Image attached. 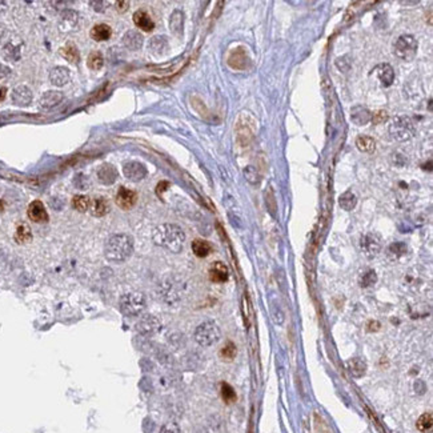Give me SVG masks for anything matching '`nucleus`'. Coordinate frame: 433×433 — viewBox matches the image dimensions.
Instances as JSON below:
<instances>
[{
  "instance_id": "5701e85b",
  "label": "nucleus",
  "mask_w": 433,
  "mask_h": 433,
  "mask_svg": "<svg viewBox=\"0 0 433 433\" xmlns=\"http://www.w3.org/2000/svg\"><path fill=\"white\" fill-rule=\"evenodd\" d=\"M60 55L67 62L72 63V64H78L80 62V53H79L78 47L73 43H68L64 47L60 48Z\"/></svg>"
},
{
  "instance_id": "4c0bfd02",
  "label": "nucleus",
  "mask_w": 433,
  "mask_h": 433,
  "mask_svg": "<svg viewBox=\"0 0 433 433\" xmlns=\"http://www.w3.org/2000/svg\"><path fill=\"white\" fill-rule=\"evenodd\" d=\"M220 356H221L223 359H225V360H232V359L236 356L235 344L231 343V341H228V343L221 348V350H220Z\"/></svg>"
},
{
  "instance_id": "473e14b6",
  "label": "nucleus",
  "mask_w": 433,
  "mask_h": 433,
  "mask_svg": "<svg viewBox=\"0 0 433 433\" xmlns=\"http://www.w3.org/2000/svg\"><path fill=\"white\" fill-rule=\"evenodd\" d=\"M103 64H104V59H103L101 53L98 52V51L89 53L88 59H87V66H88L89 69L99 71L100 68L103 67Z\"/></svg>"
},
{
  "instance_id": "423d86ee",
  "label": "nucleus",
  "mask_w": 433,
  "mask_h": 433,
  "mask_svg": "<svg viewBox=\"0 0 433 433\" xmlns=\"http://www.w3.org/2000/svg\"><path fill=\"white\" fill-rule=\"evenodd\" d=\"M120 311L125 316H139L144 308H146V298L140 292H131L125 293L120 299Z\"/></svg>"
},
{
  "instance_id": "49530a36",
  "label": "nucleus",
  "mask_w": 433,
  "mask_h": 433,
  "mask_svg": "<svg viewBox=\"0 0 433 433\" xmlns=\"http://www.w3.org/2000/svg\"><path fill=\"white\" fill-rule=\"evenodd\" d=\"M4 35V27L0 24V40H1V37Z\"/></svg>"
},
{
  "instance_id": "1a4fd4ad",
  "label": "nucleus",
  "mask_w": 433,
  "mask_h": 433,
  "mask_svg": "<svg viewBox=\"0 0 433 433\" xmlns=\"http://www.w3.org/2000/svg\"><path fill=\"white\" fill-rule=\"evenodd\" d=\"M115 201L121 209H131L137 201V193L128 188L120 187L116 193Z\"/></svg>"
},
{
  "instance_id": "c9c22d12",
  "label": "nucleus",
  "mask_w": 433,
  "mask_h": 433,
  "mask_svg": "<svg viewBox=\"0 0 433 433\" xmlns=\"http://www.w3.org/2000/svg\"><path fill=\"white\" fill-rule=\"evenodd\" d=\"M221 399L225 404H232L236 401V392L228 383H223L221 384Z\"/></svg>"
},
{
  "instance_id": "79ce46f5",
  "label": "nucleus",
  "mask_w": 433,
  "mask_h": 433,
  "mask_svg": "<svg viewBox=\"0 0 433 433\" xmlns=\"http://www.w3.org/2000/svg\"><path fill=\"white\" fill-rule=\"evenodd\" d=\"M160 433H180V428L176 423H167L166 425H163V428L160 429Z\"/></svg>"
},
{
  "instance_id": "58836bf2",
  "label": "nucleus",
  "mask_w": 433,
  "mask_h": 433,
  "mask_svg": "<svg viewBox=\"0 0 433 433\" xmlns=\"http://www.w3.org/2000/svg\"><path fill=\"white\" fill-rule=\"evenodd\" d=\"M3 53H4V56L8 60H12V62H16V60H19L20 59V52H19V50L16 47H14L11 43H8L7 46L4 47L3 50Z\"/></svg>"
},
{
  "instance_id": "72a5a7b5",
  "label": "nucleus",
  "mask_w": 433,
  "mask_h": 433,
  "mask_svg": "<svg viewBox=\"0 0 433 433\" xmlns=\"http://www.w3.org/2000/svg\"><path fill=\"white\" fill-rule=\"evenodd\" d=\"M73 208L79 211V212H85L88 211L89 205H91V199L85 195H76L72 200Z\"/></svg>"
},
{
  "instance_id": "dca6fc26",
  "label": "nucleus",
  "mask_w": 433,
  "mask_h": 433,
  "mask_svg": "<svg viewBox=\"0 0 433 433\" xmlns=\"http://www.w3.org/2000/svg\"><path fill=\"white\" fill-rule=\"evenodd\" d=\"M98 179H99L100 183L111 185V184L115 183L116 179H117V169L110 163H105L103 166H100V168L98 169Z\"/></svg>"
},
{
  "instance_id": "bb28decb",
  "label": "nucleus",
  "mask_w": 433,
  "mask_h": 433,
  "mask_svg": "<svg viewBox=\"0 0 433 433\" xmlns=\"http://www.w3.org/2000/svg\"><path fill=\"white\" fill-rule=\"evenodd\" d=\"M32 240L31 228L26 223H20L17 225L15 232V241L17 244H26Z\"/></svg>"
},
{
  "instance_id": "4be33fe9",
  "label": "nucleus",
  "mask_w": 433,
  "mask_h": 433,
  "mask_svg": "<svg viewBox=\"0 0 433 433\" xmlns=\"http://www.w3.org/2000/svg\"><path fill=\"white\" fill-rule=\"evenodd\" d=\"M112 35V30L108 24H96V26L91 30V37L94 39L95 42H105L108 40Z\"/></svg>"
},
{
  "instance_id": "39448f33",
  "label": "nucleus",
  "mask_w": 433,
  "mask_h": 433,
  "mask_svg": "<svg viewBox=\"0 0 433 433\" xmlns=\"http://www.w3.org/2000/svg\"><path fill=\"white\" fill-rule=\"evenodd\" d=\"M417 40L412 35H401L393 44V51L397 58L404 62H412L417 55Z\"/></svg>"
},
{
  "instance_id": "ddd939ff",
  "label": "nucleus",
  "mask_w": 433,
  "mask_h": 433,
  "mask_svg": "<svg viewBox=\"0 0 433 433\" xmlns=\"http://www.w3.org/2000/svg\"><path fill=\"white\" fill-rule=\"evenodd\" d=\"M209 280L214 283H225L230 277V271L221 261H215L212 266H209Z\"/></svg>"
},
{
  "instance_id": "7c9ffc66",
  "label": "nucleus",
  "mask_w": 433,
  "mask_h": 433,
  "mask_svg": "<svg viewBox=\"0 0 433 433\" xmlns=\"http://www.w3.org/2000/svg\"><path fill=\"white\" fill-rule=\"evenodd\" d=\"M348 369L355 377H361V376L366 375V364L364 363V360H361L359 357H355V359L348 361Z\"/></svg>"
},
{
  "instance_id": "c03bdc74",
  "label": "nucleus",
  "mask_w": 433,
  "mask_h": 433,
  "mask_svg": "<svg viewBox=\"0 0 433 433\" xmlns=\"http://www.w3.org/2000/svg\"><path fill=\"white\" fill-rule=\"evenodd\" d=\"M10 68L5 67V66H0V79L5 78V76H8L10 75Z\"/></svg>"
},
{
  "instance_id": "20e7f679",
  "label": "nucleus",
  "mask_w": 433,
  "mask_h": 433,
  "mask_svg": "<svg viewBox=\"0 0 433 433\" xmlns=\"http://www.w3.org/2000/svg\"><path fill=\"white\" fill-rule=\"evenodd\" d=\"M389 133L397 141H408L416 133V127L411 117L396 116L389 124Z\"/></svg>"
},
{
  "instance_id": "ea45409f",
  "label": "nucleus",
  "mask_w": 433,
  "mask_h": 433,
  "mask_svg": "<svg viewBox=\"0 0 433 433\" xmlns=\"http://www.w3.org/2000/svg\"><path fill=\"white\" fill-rule=\"evenodd\" d=\"M244 175H246L247 180L250 184H257L260 182V175H259V172L253 167H250V166L244 169Z\"/></svg>"
},
{
  "instance_id": "4468645a",
  "label": "nucleus",
  "mask_w": 433,
  "mask_h": 433,
  "mask_svg": "<svg viewBox=\"0 0 433 433\" xmlns=\"http://www.w3.org/2000/svg\"><path fill=\"white\" fill-rule=\"evenodd\" d=\"M12 101L19 107H27L32 101V91L26 85H19L12 92Z\"/></svg>"
},
{
  "instance_id": "f257e3e1",
  "label": "nucleus",
  "mask_w": 433,
  "mask_h": 433,
  "mask_svg": "<svg viewBox=\"0 0 433 433\" xmlns=\"http://www.w3.org/2000/svg\"><path fill=\"white\" fill-rule=\"evenodd\" d=\"M152 240L156 246L166 248L169 252L179 253L182 252L185 241L184 231L176 224L157 225L152 232Z\"/></svg>"
},
{
  "instance_id": "f03ea898",
  "label": "nucleus",
  "mask_w": 433,
  "mask_h": 433,
  "mask_svg": "<svg viewBox=\"0 0 433 433\" xmlns=\"http://www.w3.org/2000/svg\"><path fill=\"white\" fill-rule=\"evenodd\" d=\"M133 252V240L125 233L111 236L105 244V257L110 261L121 263L125 261Z\"/></svg>"
},
{
  "instance_id": "37998d69",
  "label": "nucleus",
  "mask_w": 433,
  "mask_h": 433,
  "mask_svg": "<svg viewBox=\"0 0 433 433\" xmlns=\"http://www.w3.org/2000/svg\"><path fill=\"white\" fill-rule=\"evenodd\" d=\"M128 7H130L128 1H117L116 3V10L119 11V12H125V11L128 10Z\"/></svg>"
},
{
  "instance_id": "9d476101",
  "label": "nucleus",
  "mask_w": 433,
  "mask_h": 433,
  "mask_svg": "<svg viewBox=\"0 0 433 433\" xmlns=\"http://www.w3.org/2000/svg\"><path fill=\"white\" fill-rule=\"evenodd\" d=\"M373 73L376 75V78L379 79V82H380L383 87H389L395 82V71H393V68L388 63L379 64L373 69Z\"/></svg>"
},
{
  "instance_id": "e433bc0d",
  "label": "nucleus",
  "mask_w": 433,
  "mask_h": 433,
  "mask_svg": "<svg viewBox=\"0 0 433 433\" xmlns=\"http://www.w3.org/2000/svg\"><path fill=\"white\" fill-rule=\"evenodd\" d=\"M376 282H377V276H376L375 271L369 269V271H366V273L361 276L360 285L363 288H369L372 287L373 284H376Z\"/></svg>"
},
{
  "instance_id": "2eb2a0df",
  "label": "nucleus",
  "mask_w": 433,
  "mask_h": 433,
  "mask_svg": "<svg viewBox=\"0 0 433 433\" xmlns=\"http://www.w3.org/2000/svg\"><path fill=\"white\" fill-rule=\"evenodd\" d=\"M372 115L373 114L371 111L363 105H355L353 108H350V120L356 125L368 124L369 121H372Z\"/></svg>"
},
{
  "instance_id": "a211bd4d",
  "label": "nucleus",
  "mask_w": 433,
  "mask_h": 433,
  "mask_svg": "<svg viewBox=\"0 0 433 433\" xmlns=\"http://www.w3.org/2000/svg\"><path fill=\"white\" fill-rule=\"evenodd\" d=\"M133 23H135V26L137 28H140V30L146 32H151L155 28V23L151 19V16L144 10L136 11L133 14Z\"/></svg>"
},
{
  "instance_id": "2f4dec72",
  "label": "nucleus",
  "mask_w": 433,
  "mask_h": 433,
  "mask_svg": "<svg viewBox=\"0 0 433 433\" xmlns=\"http://www.w3.org/2000/svg\"><path fill=\"white\" fill-rule=\"evenodd\" d=\"M150 50L152 52L156 53V55H163L168 50V43L166 40V37L163 36H155L152 37V40L150 42Z\"/></svg>"
},
{
  "instance_id": "a18cd8bd",
  "label": "nucleus",
  "mask_w": 433,
  "mask_h": 433,
  "mask_svg": "<svg viewBox=\"0 0 433 433\" xmlns=\"http://www.w3.org/2000/svg\"><path fill=\"white\" fill-rule=\"evenodd\" d=\"M5 96H7V88L0 85V101H3L5 99Z\"/></svg>"
},
{
  "instance_id": "cd10ccee",
  "label": "nucleus",
  "mask_w": 433,
  "mask_h": 433,
  "mask_svg": "<svg viewBox=\"0 0 433 433\" xmlns=\"http://www.w3.org/2000/svg\"><path fill=\"white\" fill-rule=\"evenodd\" d=\"M407 246L404 243H393L391 246L388 247L386 250V256L391 259L392 261H396L399 259H401L402 256L407 253Z\"/></svg>"
},
{
  "instance_id": "a878e982",
  "label": "nucleus",
  "mask_w": 433,
  "mask_h": 433,
  "mask_svg": "<svg viewBox=\"0 0 433 433\" xmlns=\"http://www.w3.org/2000/svg\"><path fill=\"white\" fill-rule=\"evenodd\" d=\"M192 250L195 255L198 257H207V256L212 252V246L211 243H208L207 240H203V239H196V240L192 241Z\"/></svg>"
},
{
  "instance_id": "c85d7f7f",
  "label": "nucleus",
  "mask_w": 433,
  "mask_h": 433,
  "mask_svg": "<svg viewBox=\"0 0 433 433\" xmlns=\"http://www.w3.org/2000/svg\"><path fill=\"white\" fill-rule=\"evenodd\" d=\"M356 147H357L359 151L371 153V152L375 151L376 141L373 140V137H371V136H366V135L359 136V137L356 139Z\"/></svg>"
},
{
  "instance_id": "f704fd0d",
  "label": "nucleus",
  "mask_w": 433,
  "mask_h": 433,
  "mask_svg": "<svg viewBox=\"0 0 433 433\" xmlns=\"http://www.w3.org/2000/svg\"><path fill=\"white\" fill-rule=\"evenodd\" d=\"M432 425H433V418H432V413L428 412V413H423L420 417H418L417 423H416V427L420 432H429L431 429H432Z\"/></svg>"
},
{
  "instance_id": "a19ab883",
  "label": "nucleus",
  "mask_w": 433,
  "mask_h": 433,
  "mask_svg": "<svg viewBox=\"0 0 433 433\" xmlns=\"http://www.w3.org/2000/svg\"><path fill=\"white\" fill-rule=\"evenodd\" d=\"M386 120H388V114L385 111H377L376 114L372 115V121L375 124H381V123H384Z\"/></svg>"
},
{
  "instance_id": "6ab92c4d",
  "label": "nucleus",
  "mask_w": 433,
  "mask_h": 433,
  "mask_svg": "<svg viewBox=\"0 0 433 433\" xmlns=\"http://www.w3.org/2000/svg\"><path fill=\"white\" fill-rule=\"evenodd\" d=\"M71 79V75H69V71L68 68L66 67H55L52 68V71L50 72V80L53 85L56 87H63L69 82Z\"/></svg>"
},
{
  "instance_id": "7ed1b4c3",
  "label": "nucleus",
  "mask_w": 433,
  "mask_h": 433,
  "mask_svg": "<svg viewBox=\"0 0 433 433\" xmlns=\"http://www.w3.org/2000/svg\"><path fill=\"white\" fill-rule=\"evenodd\" d=\"M193 337L196 340V343L201 347H211V345L216 344L221 337V329L217 324L215 323L214 320H207L199 325Z\"/></svg>"
},
{
  "instance_id": "f8f14e48",
  "label": "nucleus",
  "mask_w": 433,
  "mask_h": 433,
  "mask_svg": "<svg viewBox=\"0 0 433 433\" xmlns=\"http://www.w3.org/2000/svg\"><path fill=\"white\" fill-rule=\"evenodd\" d=\"M28 217L35 221V223H47L48 221V214L46 211L44 204L40 200H35L28 205Z\"/></svg>"
},
{
  "instance_id": "412c9836",
  "label": "nucleus",
  "mask_w": 433,
  "mask_h": 433,
  "mask_svg": "<svg viewBox=\"0 0 433 433\" xmlns=\"http://www.w3.org/2000/svg\"><path fill=\"white\" fill-rule=\"evenodd\" d=\"M183 27H184V14L182 11H173L171 19H169V30L173 35L176 36H182L183 35Z\"/></svg>"
},
{
  "instance_id": "393cba45",
  "label": "nucleus",
  "mask_w": 433,
  "mask_h": 433,
  "mask_svg": "<svg viewBox=\"0 0 433 433\" xmlns=\"http://www.w3.org/2000/svg\"><path fill=\"white\" fill-rule=\"evenodd\" d=\"M247 53L243 48H237L236 51L231 53L230 56V66L233 68H237V69H243L246 68L247 66Z\"/></svg>"
},
{
  "instance_id": "f3484780",
  "label": "nucleus",
  "mask_w": 433,
  "mask_h": 433,
  "mask_svg": "<svg viewBox=\"0 0 433 433\" xmlns=\"http://www.w3.org/2000/svg\"><path fill=\"white\" fill-rule=\"evenodd\" d=\"M64 99V95L59 91H47L43 95L42 99L39 101V104L43 110H52L55 107H58Z\"/></svg>"
},
{
  "instance_id": "9b49d317",
  "label": "nucleus",
  "mask_w": 433,
  "mask_h": 433,
  "mask_svg": "<svg viewBox=\"0 0 433 433\" xmlns=\"http://www.w3.org/2000/svg\"><path fill=\"white\" fill-rule=\"evenodd\" d=\"M136 328H137V331H139L141 334L150 336V334L156 333L157 331L160 329V321H159L155 316L147 315V316H144V317L141 318L140 321L137 323Z\"/></svg>"
},
{
  "instance_id": "c756f323",
  "label": "nucleus",
  "mask_w": 433,
  "mask_h": 433,
  "mask_svg": "<svg viewBox=\"0 0 433 433\" xmlns=\"http://www.w3.org/2000/svg\"><path fill=\"white\" fill-rule=\"evenodd\" d=\"M339 204L345 211H352L357 204V196L352 191H347L339 198Z\"/></svg>"
},
{
  "instance_id": "6e6552de",
  "label": "nucleus",
  "mask_w": 433,
  "mask_h": 433,
  "mask_svg": "<svg viewBox=\"0 0 433 433\" xmlns=\"http://www.w3.org/2000/svg\"><path fill=\"white\" fill-rule=\"evenodd\" d=\"M123 173L131 182H141L147 176V168L139 162H128L123 167Z\"/></svg>"
},
{
  "instance_id": "0eeeda50",
  "label": "nucleus",
  "mask_w": 433,
  "mask_h": 433,
  "mask_svg": "<svg viewBox=\"0 0 433 433\" xmlns=\"http://www.w3.org/2000/svg\"><path fill=\"white\" fill-rule=\"evenodd\" d=\"M381 246H383L381 244V237L377 233L369 232V233H366L361 237L360 248L363 250V253L368 259H373V257L379 255V252L381 250Z\"/></svg>"
},
{
  "instance_id": "aec40b11",
  "label": "nucleus",
  "mask_w": 433,
  "mask_h": 433,
  "mask_svg": "<svg viewBox=\"0 0 433 433\" xmlns=\"http://www.w3.org/2000/svg\"><path fill=\"white\" fill-rule=\"evenodd\" d=\"M123 44L131 51H137L143 46V36L137 31H128L123 36Z\"/></svg>"
},
{
  "instance_id": "b1692460",
  "label": "nucleus",
  "mask_w": 433,
  "mask_h": 433,
  "mask_svg": "<svg viewBox=\"0 0 433 433\" xmlns=\"http://www.w3.org/2000/svg\"><path fill=\"white\" fill-rule=\"evenodd\" d=\"M108 203L107 200L103 198H96L94 200H91V205H89V211L91 214L96 216V217H100V216H104L108 212Z\"/></svg>"
}]
</instances>
